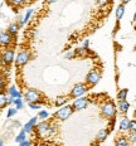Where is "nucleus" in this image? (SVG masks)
<instances>
[{
    "instance_id": "obj_9",
    "label": "nucleus",
    "mask_w": 136,
    "mask_h": 146,
    "mask_svg": "<svg viewBox=\"0 0 136 146\" xmlns=\"http://www.w3.org/2000/svg\"><path fill=\"white\" fill-rule=\"evenodd\" d=\"M11 43V35L8 32L0 33V44L1 45H9Z\"/></svg>"
},
{
    "instance_id": "obj_11",
    "label": "nucleus",
    "mask_w": 136,
    "mask_h": 146,
    "mask_svg": "<svg viewBox=\"0 0 136 146\" xmlns=\"http://www.w3.org/2000/svg\"><path fill=\"white\" fill-rule=\"evenodd\" d=\"M49 127H50V125L48 122H40V123H38L37 130H38L39 133H42V135H47L48 131H49Z\"/></svg>"
},
{
    "instance_id": "obj_1",
    "label": "nucleus",
    "mask_w": 136,
    "mask_h": 146,
    "mask_svg": "<svg viewBox=\"0 0 136 146\" xmlns=\"http://www.w3.org/2000/svg\"><path fill=\"white\" fill-rule=\"evenodd\" d=\"M101 113H102V116L105 118H107V120L113 118L115 115H116V106H115V103L111 102L110 100L106 101L103 105L101 106Z\"/></svg>"
},
{
    "instance_id": "obj_7",
    "label": "nucleus",
    "mask_w": 136,
    "mask_h": 146,
    "mask_svg": "<svg viewBox=\"0 0 136 146\" xmlns=\"http://www.w3.org/2000/svg\"><path fill=\"white\" fill-rule=\"evenodd\" d=\"M29 58H30L29 52L22 50V52H19V53H18L17 59H15V63H17V66H18V67H23L24 64H27V63H28Z\"/></svg>"
},
{
    "instance_id": "obj_26",
    "label": "nucleus",
    "mask_w": 136,
    "mask_h": 146,
    "mask_svg": "<svg viewBox=\"0 0 136 146\" xmlns=\"http://www.w3.org/2000/svg\"><path fill=\"white\" fill-rule=\"evenodd\" d=\"M76 57V50H68L64 53V58L66 59H73Z\"/></svg>"
},
{
    "instance_id": "obj_23",
    "label": "nucleus",
    "mask_w": 136,
    "mask_h": 146,
    "mask_svg": "<svg viewBox=\"0 0 136 146\" xmlns=\"http://www.w3.org/2000/svg\"><path fill=\"white\" fill-rule=\"evenodd\" d=\"M25 131H22V132H19L17 135V137H15V141L18 142V144H20V142H23L24 140H25Z\"/></svg>"
},
{
    "instance_id": "obj_25",
    "label": "nucleus",
    "mask_w": 136,
    "mask_h": 146,
    "mask_svg": "<svg viewBox=\"0 0 136 146\" xmlns=\"http://www.w3.org/2000/svg\"><path fill=\"white\" fill-rule=\"evenodd\" d=\"M129 131L130 132H136V120H131L129 122Z\"/></svg>"
},
{
    "instance_id": "obj_21",
    "label": "nucleus",
    "mask_w": 136,
    "mask_h": 146,
    "mask_svg": "<svg viewBox=\"0 0 136 146\" xmlns=\"http://www.w3.org/2000/svg\"><path fill=\"white\" fill-rule=\"evenodd\" d=\"M67 101H68L67 96H59V97H57V100H56V106H63Z\"/></svg>"
},
{
    "instance_id": "obj_4",
    "label": "nucleus",
    "mask_w": 136,
    "mask_h": 146,
    "mask_svg": "<svg viewBox=\"0 0 136 146\" xmlns=\"http://www.w3.org/2000/svg\"><path fill=\"white\" fill-rule=\"evenodd\" d=\"M88 91V87L86 86V84L83 83H78L76 84V86L72 88L71 91V97H73V98H78V97H82L84 93Z\"/></svg>"
},
{
    "instance_id": "obj_13",
    "label": "nucleus",
    "mask_w": 136,
    "mask_h": 146,
    "mask_svg": "<svg viewBox=\"0 0 136 146\" xmlns=\"http://www.w3.org/2000/svg\"><path fill=\"white\" fill-rule=\"evenodd\" d=\"M129 122H130V120L127 117H122V118H121L120 125H119L120 131H127V130H129Z\"/></svg>"
},
{
    "instance_id": "obj_2",
    "label": "nucleus",
    "mask_w": 136,
    "mask_h": 146,
    "mask_svg": "<svg viewBox=\"0 0 136 146\" xmlns=\"http://www.w3.org/2000/svg\"><path fill=\"white\" fill-rule=\"evenodd\" d=\"M73 111H74V108H73V106H69V105H67V106H63V107H60L58 111L56 112V116L58 120H60V121H64V120H67V118L71 116L72 113H73Z\"/></svg>"
},
{
    "instance_id": "obj_36",
    "label": "nucleus",
    "mask_w": 136,
    "mask_h": 146,
    "mask_svg": "<svg viewBox=\"0 0 136 146\" xmlns=\"http://www.w3.org/2000/svg\"><path fill=\"white\" fill-rule=\"evenodd\" d=\"M3 87H4V80H3V77L0 76V90H1Z\"/></svg>"
},
{
    "instance_id": "obj_10",
    "label": "nucleus",
    "mask_w": 136,
    "mask_h": 146,
    "mask_svg": "<svg viewBox=\"0 0 136 146\" xmlns=\"http://www.w3.org/2000/svg\"><path fill=\"white\" fill-rule=\"evenodd\" d=\"M37 121H38V117H33L30 121H28L25 125H24V127H23V131H25V132H30L33 129H34V126L37 125Z\"/></svg>"
},
{
    "instance_id": "obj_19",
    "label": "nucleus",
    "mask_w": 136,
    "mask_h": 146,
    "mask_svg": "<svg viewBox=\"0 0 136 146\" xmlns=\"http://www.w3.org/2000/svg\"><path fill=\"white\" fill-rule=\"evenodd\" d=\"M127 95H129V90L123 88V90L119 91V93H117V100H119V101H125V100L127 98Z\"/></svg>"
},
{
    "instance_id": "obj_30",
    "label": "nucleus",
    "mask_w": 136,
    "mask_h": 146,
    "mask_svg": "<svg viewBox=\"0 0 136 146\" xmlns=\"http://www.w3.org/2000/svg\"><path fill=\"white\" fill-rule=\"evenodd\" d=\"M25 3H27V0H10V4H13V5H23Z\"/></svg>"
},
{
    "instance_id": "obj_3",
    "label": "nucleus",
    "mask_w": 136,
    "mask_h": 146,
    "mask_svg": "<svg viewBox=\"0 0 136 146\" xmlns=\"http://www.w3.org/2000/svg\"><path fill=\"white\" fill-rule=\"evenodd\" d=\"M24 97H25V100L28 101V103H39L42 101L40 100V92L37 91V90H33V88H30V90L27 91Z\"/></svg>"
},
{
    "instance_id": "obj_8",
    "label": "nucleus",
    "mask_w": 136,
    "mask_h": 146,
    "mask_svg": "<svg viewBox=\"0 0 136 146\" xmlns=\"http://www.w3.org/2000/svg\"><path fill=\"white\" fill-rule=\"evenodd\" d=\"M14 60V50L13 49H7L3 54V62L7 66H10Z\"/></svg>"
},
{
    "instance_id": "obj_37",
    "label": "nucleus",
    "mask_w": 136,
    "mask_h": 146,
    "mask_svg": "<svg viewBox=\"0 0 136 146\" xmlns=\"http://www.w3.org/2000/svg\"><path fill=\"white\" fill-rule=\"evenodd\" d=\"M131 0H121V4H129Z\"/></svg>"
},
{
    "instance_id": "obj_14",
    "label": "nucleus",
    "mask_w": 136,
    "mask_h": 146,
    "mask_svg": "<svg viewBox=\"0 0 136 146\" xmlns=\"http://www.w3.org/2000/svg\"><path fill=\"white\" fill-rule=\"evenodd\" d=\"M115 145L116 146H129V139H126L125 136H120L115 140Z\"/></svg>"
},
{
    "instance_id": "obj_5",
    "label": "nucleus",
    "mask_w": 136,
    "mask_h": 146,
    "mask_svg": "<svg viewBox=\"0 0 136 146\" xmlns=\"http://www.w3.org/2000/svg\"><path fill=\"white\" fill-rule=\"evenodd\" d=\"M86 80L90 86H95V84H97L100 80H101V72H100L98 69H92V71L87 74Z\"/></svg>"
},
{
    "instance_id": "obj_16",
    "label": "nucleus",
    "mask_w": 136,
    "mask_h": 146,
    "mask_svg": "<svg viewBox=\"0 0 136 146\" xmlns=\"http://www.w3.org/2000/svg\"><path fill=\"white\" fill-rule=\"evenodd\" d=\"M125 14V4H120L116 9V19L117 20H121Z\"/></svg>"
},
{
    "instance_id": "obj_6",
    "label": "nucleus",
    "mask_w": 136,
    "mask_h": 146,
    "mask_svg": "<svg viewBox=\"0 0 136 146\" xmlns=\"http://www.w3.org/2000/svg\"><path fill=\"white\" fill-rule=\"evenodd\" d=\"M90 103V100L87 98V97H78V98H76L73 101V108L74 111H82L88 106Z\"/></svg>"
},
{
    "instance_id": "obj_20",
    "label": "nucleus",
    "mask_w": 136,
    "mask_h": 146,
    "mask_svg": "<svg viewBox=\"0 0 136 146\" xmlns=\"http://www.w3.org/2000/svg\"><path fill=\"white\" fill-rule=\"evenodd\" d=\"M33 13H34V10H33V9H28V10H27V13H25V15H24L23 20L20 22L19 25H24L25 23H28V20L30 19V17H32V14H33Z\"/></svg>"
},
{
    "instance_id": "obj_34",
    "label": "nucleus",
    "mask_w": 136,
    "mask_h": 146,
    "mask_svg": "<svg viewBox=\"0 0 136 146\" xmlns=\"http://www.w3.org/2000/svg\"><path fill=\"white\" fill-rule=\"evenodd\" d=\"M107 1L108 0H97V4L98 5H106L107 4Z\"/></svg>"
},
{
    "instance_id": "obj_17",
    "label": "nucleus",
    "mask_w": 136,
    "mask_h": 146,
    "mask_svg": "<svg viewBox=\"0 0 136 146\" xmlns=\"http://www.w3.org/2000/svg\"><path fill=\"white\" fill-rule=\"evenodd\" d=\"M108 133H110V131H108V130H106V129H103V130H100L98 133H97V140H98L100 142L105 141V140L107 139Z\"/></svg>"
},
{
    "instance_id": "obj_15",
    "label": "nucleus",
    "mask_w": 136,
    "mask_h": 146,
    "mask_svg": "<svg viewBox=\"0 0 136 146\" xmlns=\"http://www.w3.org/2000/svg\"><path fill=\"white\" fill-rule=\"evenodd\" d=\"M18 30H19V24L13 23V24H10V25H9V28H8V33H9L10 35L15 36V35L18 34Z\"/></svg>"
},
{
    "instance_id": "obj_18",
    "label": "nucleus",
    "mask_w": 136,
    "mask_h": 146,
    "mask_svg": "<svg viewBox=\"0 0 136 146\" xmlns=\"http://www.w3.org/2000/svg\"><path fill=\"white\" fill-rule=\"evenodd\" d=\"M9 95H10L11 97H14V98H22V93L15 88V86H11L10 88H9Z\"/></svg>"
},
{
    "instance_id": "obj_38",
    "label": "nucleus",
    "mask_w": 136,
    "mask_h": 146,
    "mask_svg": "<svg viewBox=\"0 0 136 146\" xmlns=\"http://www.w3.org/2000/svg\"><path fill=\"white\" fill-rule=\"evenodd\" d=\"M57 0H48V3H49V4H53V3H56Z\"/></svg>"
},
{
    "instance_id": "obj_33",
    "label": "nucleus",
    "mask_w": 136,
    "mask_h": 146,
    "mask_svg": "<svg viewBox=\"0 0 136 146\" xmlns=\"http://www.w3.org/2000/svg\"><path fill=\"white\" fill-rule=\"evenodd\" d=\"M82 47H83V48H86V49H87V48H88V47H90V40H88V39H86V40H84V42H83Z\"/></svg>"
},
{
    "instance_id": "obj_41",
    "label": "nucleus",
    "mask_w": 136,
    "mask_h": 146,
    "mask_svg": "<svg viewBox=\"0 0 136 146\" xmlns=\"http://www.w3.org/2000/svg\"><path fill=\"white\" fill-rule=\"evenodd\" d=\"M0 146H4V145H3V142H1V141H0Z\"/></svg>"
},
{
    "instance_id": "obj_28",
    "label": "nucleus",
    "mask_w": 136,
    "mask_h": 146,
    "mask_svg": "<svg viewBox=\"0 0 136 146\" xmlns=\"http://www.w3.org/2000/svg\"><path fill=\"white\" fill-rule=\"evenodd\" d=\"M48 116H49L48 111H40V112L38 113V117L42 118V120H45V118H48Z\"/></svg>"
},
{
    "instance_id": "obj_22",
    "label": "nucleus",
    "mask_w": 136,
    "mask_h": 146,
    "mask_svg": "<svg viewBox=\"0 0 136 146\" xmlns=\"http://www.w3.org/2000/svg\"><path fill=\"white\" fill-rule=\"evenodd\" d=\"M5 105H8V97L5 96V93L0 92V108H3Z\"/></svg>"
},
{
    "instance_id": "obj_24",
    "label": "nucleus",
    "mask_w": 136,
    "mask_h": 146,
    "mask_svg": "<svg viewBox=\"0 0 136 146\" xmlns=\"http://www.w3.org/2000/svg\"><path fill=\"white\" fill-rule=\"evenodd\" d=\"M14 105H15V108L17 110H22L23 106H24L22 98H14Z\"/></svg>"
},
{
    "instance_id": "obj_29",
    "label": "nucleus",
    "mask_w": 136,
    "mask_h": 146,
    "mask_svg": "<svg viewBox=\"0 0 136 146\" xmlns=\"http://www.w3.org/2000/svg\"><path fill=\"white\" fill-rule=\"evenodd\" d=\"M129 141L132 142V144H135L136 142V132H130L129 133Z\"/></svg>"
},
{
    "instance_id": "obj_12",
    "label": "nucleus",
    "mask_w": 136,
    "mask_h": 146,
    "mask_svg": "<svg viewBox=\"0 0 136 146\" xmlns=\"http://www.w3.org/2000/svg\"><path fill=\"white\" fill-rule=\"evenodd\" d=\"M129 108H130V103L126 100L125 101H119V111L121 113H127Z\"/></svg>"
},
{
    "instance_id": "obj_35",
    "label": "nucleus",
    "mask_w": 136,
    "mask_h": 146,
    "mask_svg": "<svg viewBox=\"0 0 136 146\" xmlns=\"http://www.w3.org/2000/svg\"><path fill=\"white\" fill-rule=\"evenodd\" d=\"M11 103H14V97H9L8 98V105H11Z\"/></svg>"
},
{
    "instance_id": "obj_39",
    "label": "nucleus",
    "mask_w": 136,
    "mask_h": 146,
    "mask_svg": "<svg viewBox=\"0 0 136 146\" xmlns=\"http://www.w3.org/2000/svg\"><path fill=\"white\" fill-rule=\"evenodd\" d=\"M134 22H135V23H136V13H135V14H134Z\"/></svg>"
},
{
    "instance_id": "obj_31",
    "label": "nucleus",
    "mask_w": 136,
    "mask_h": 146,
    "mask_svg": "<svg viewBox=\"0 0 136 146\" xmlns=\"http://www.w3.org/2000/svg\"><path fill=\"white\" fill-rule=\"evenodd\" d=\"M29 107L32 110H39L42 106H40V103H29Z\"/></svg>"
},
{
    "instance_id": "obj_32",
    "label": "nucleus",
    "mask_w": 136,
    "mask_h": 146,
    "mask_svg": "<svg viewBox=\"0 0 136 146\" xmlns=\"http://www.w3.org/2000/svg\"><path fill=\"white\" fill-rule=\"evenodd\" d=\"M30 145H32V142L27 141V140H24L23 142H20V144H19V146H30Z\"/></svg>"
},
{
    "instance_id": "obj_27",
    "label": "nucleus",
    "mask_w": 136,
    "mask_h": 146,
    "mask_svg": "<svg viewBox=\"0 0 136 146\" xmlns=\"http://www.w3.org/2000/svg\"><path fill=\"white\" fill-rule=\"evenodd\" d=\"M17 112H18V110H17V108H14V107H10V108L8 110V115H7V116H8V118L13 117L14 115L17 113Z\"/></svg>"
},
{
    "instance_id": "obj_40",
    "label": "nucleus",
    "mask_w": 136,
    "mask_h": 146,
    "mask_svg": "<svg viewBox=\"0 0 136 146\" xmlns=\"http://www.w3.org/2000/svg\"><path fill=\"white\" fill-rule=\"evenodd\" d=\"M1 62H3V58H1V57H0V64H1Z\"/></svg>"
}]
</instances>
